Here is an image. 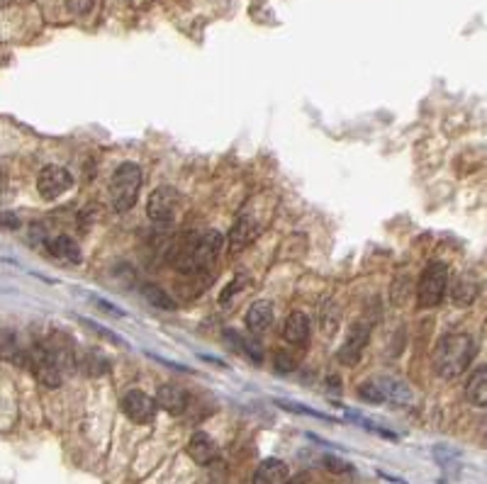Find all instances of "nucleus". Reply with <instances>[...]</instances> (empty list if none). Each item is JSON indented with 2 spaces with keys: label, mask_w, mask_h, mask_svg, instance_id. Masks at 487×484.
Segmentation results:
<instances>
[{
  "label": "nucleus",
  "mask_w": 487,
  "mask_h": 484,
  "mask_svg": "<svg viewBox=\"0 0 487 484\" xmlns=\"http://www.w3.org/2000/svg\"><path fill=\"white\" fill-rule=\"evenodd\" d=\"M475 341L468 334H446L434 348V370L446 380L461 377L475 358Z\"/></svg>",
  "instance_id": "nucleus-1"
},
{
  "label": "nucleus",
  "mask_w": 487,
  "mask_h": 484,
  "mask_svg": "<svg viewBox=\"0 0 487 484\" xmlns=\"http://www.w3.org/2000/svg\"><path fill=\"white\" fill-rule=\"evenodd\" d=\"M219 251H222V236L217 231H208L203 236L188 234L176 249L173 263L180 273H200L215 263Z\"/></svg>",
  "instance_id": "nucleus-2"
},
{
  "label": "nucleus",
  "mask_w": 487,
  "mask_h": 484,
  "mask_svg": "<svg viewBox=\"0 0 487 484\" xmlns=\"http://www.w3.org/2000/svg\"><path fill=\"white\" fill-rule=\"evenodd\" d=\"M144 180L141 166L134 161H125L115 168L110 178V205L115 212H130L139 197V187Z\"/></svg>",
  "instance_id": "nucleus-3"
},
{
  "label": "nucleus",
  "mask_w": 487,
  "mask_h": 484,
  "mask_svg": "<svg viewBox=\"0 0 487 484\" xmlns=\"http://www.w3.org/2000/svg\"><path fill=\"white\" fill-rule=\"evenodd\" d=\"M449 290V268L446 263H429L417 285V302L422 309H434L444 302Z\"/></svg>",
  "instance_id": "nucleus-4"
},
{
  "label": "nucleus",
  "mask_w": 487,
  "mask_h": 484,
  "mask_svg": "<svg viewBox=\"0 0 487 484\" xmlns=\"http://www.w3.org/2000/svg\"><path fill=\"white\" fill-rule=\"evenodd\" d=\"M27 368L32 370V375L37 377L39 384H44L47 389L61 387V368L54 360V355L49 353L47 345H32L27 353Z\"/></svg>",
  "instance_id": "nucleus-5"
},
{
  "label": "nucleus",
  "mask_w": 487,
  "mask_h": 484,
  "mask_svg": "<svg viewBox=\"0 0 487 484\" xmlns=\"http://www.w3.org/2000/svg\"><path fill=\"white\" fill-rule=\"evenodd\" d=\"M178 207H180L178 190L171 185H161L146 200V214L156 224H171L176 219V214H178Z\"/></svg>",
  "instance_id": "nucleus-6"
},
{
  "label": "nucleus",
  "mask_w": 487,
  "mask_h": 484,
  "mask_svg": "<svg viewBox=\"0 0 487 484\" xmlns=\"http://www.w3.org/2000/svg\"><path fill=\"white\" fill-rule=\"evenodd\" d=\"M71 187H73V175L63 166H47L37 175V192L49 202L59 200Z\"/></svg>",
  "instance_id": "nucleus-7"
},
{
  "label": "nucleus",
  "mask_w": 487,
  "mask_h": 484,
  "mask_svg": "<svg viewBox=\"0 0 487 484\" xmlns=\"http://www.w3.org/2000/svg\"><path fill=\"white\" fill-rule=\"evenodd\" d=\"M122 412L130 421L134 423H151L156 419V412H159V404H156L154 397H149L141 389H130V392L122 397Z\"/></svg>",
  "instance_id": "nucleus-8"
},
{
  "label": "nucleus",
  "mask_w": 487,
  "mask_h": 484,
  "mask_svg": "<svg viewBox=\"0 0 487 484\" xmlns=\"http://www.w3.org/2000/svg\"><path fill=\"white\" fill-rule=\"evenodd\" d=\"M368 338H371V326L366 322H358L356 326H351L346 341H343V345L339 348V360H341L343 365H348V368L356 365L358 360H361V353H363V348H366Z\"/></svg>",
  "instance_id": "nucleus-9"
},
{
  "label": "nucleus",
  "mask_w": 487,
  "mask_h": 484,
  "mask_svg": "<svg viewBox=\"0 0 487 484\" xmlns=\"http://www.w3.org/2000/svg\"><path fill=\"white\" fill-rule=\"evenodd\" d=\"M258 231H261L258 219H254V217L244 212V214L234 221L232 231H229V251H232V253H237V251L246 249V246H249L251 241L258 236Z\"/></svg>",
  "instance_id": "nucleus-10"
},
{
  "label": "nucleus",
  "mask_w": 487,
  "mask_h": 484,
  "mask_svg": "<svg viewBox=\"0 0 487 484\" xmlns=\"http://www.w3.org/2000/svg\"><path fill=\"white\" fill-rule=\"evenodd\" d=\"M27 353L29 350L20 343L17 334L10 329L0 331V358L10 365H17V368H27Z\"/></svg>",
  "instance_id": "nucleus-11"
},
{
  "label": "nucleus",
  "mask_w": 487,
  "mask_h": 484,
  "mask_svg": "<svg viewBox=\"0 0 487 484\" xmlns=\"http://www.w3.org/2000/svg\"><path fill=\"white\" fill-rule=\"evenodd\" d=\"M156 404H159V409H164V412L178 416V414H183L185 407H188V392H185L183 387H178V384H161L159 392H156Z\"/></svg>",
  "instance_id": "nucleus-12"
},
{
  "label": "nucleus",
  "mask_w": 487,
  "mask_h": 484,
  "mask_svg": "<svg viewBox=\"0 0 487 484\" xmlns=\"http://www.w3.org/2000/svg\"><path fill=\"white\" fill-rule=\"evenodd\" d=\"M185 451H188V455L193 458L198 465H210V462L217 458V446H215V441L205 431H195L193 436H190Z\"/></svg>",
  "instance_id": "nucleus-13"
},
{
  "label": "nucleus",
  "mask_w": 487,
  "mask_h": 484,
  "mask_svg": "<svg viewBox=\"0 0 487 484\" xmlns=\"http://www.w3.org/2000/svg\"><path fill=\"white\" fill-rule=\"evenodd\" d=\"M288 482V465L278 458H268L256 467L251 484H285Z\"/></svg>",
  "instance_id": "nucleus-14"
},
{
  "label": "nucleus",
  "mask_w": 487,
  "mask_h": 484,
  "mask_svg": "<svg viewBox=\"0 0 487 484\" xmlns=\"http://www.w3.org/2000/svg\"><path fill=\"white\" fill-rule=\"evenodd\" d=\"M283 336L288 343L293 345H304L312 336V326H309V319L304 312H293L288 319H285L283 326Z\"/></svg>",
  "instance_id": "nucleus-15"
},
{
  "label": "nucleus",
  "mask_w": 487,
  "mask_h": 484,
  "mask_svg": "<svg viewBox=\"0 0 487 484\" xmlns=\"http://www.w3.org/2000/svg\"><path fill=\"white\" fill-rule=\"evenodd\" d=\"M270 324H273V307H270V302L261 299V302L251 304L249 312H246V326H249L251 334L254 336L265 334L270 329Z\"/></svg>",
  "instance_id": "nucleus-16"
},
{
  "label": "nucleus",
  "mask_w": 487,
  "mask_h": 484,
  "mask_svg": "<svg viewBox=\"0 0 487 484\" xmlns=\"http://www.w3.org/2000/svg\"><path fill=\"white\" fill-rule=\"evenodd\" d=\"M465 399L475 407H487V365L475 370L465 382Z\"/></svg>",
  "instance_id": "nucleus-17"
},
{
  "label": "nucleus",
  "mask_w": 487,
  "mask_h": 484,
  "mask_svg": "<svg viewBox=\"0 0 487 484\" xmlns=\"http://www.w3.org/2000/svg\"><path fill=\"white\" fill-rule=\"evenodd\" d=\"M49 253L54 256V258L59 260H66V263H78L81 260V249H78V244L71 239V236H54L52 241H49Z\"/></svg>",
  "instance_id": "nucleus-18"
},
{
  "label": "nucleus",
  "mask_w": 487,
  "mask_h": 484,
  "mask_svg": "<svg viewBox=\"0 0 487 484\" xmlns=\"http://www.w3.org/2000/svg\"><path fill=\"white\" fill-rule=\"evenodd\" d=\"M378 384H380V389H382V394H385V399L387 402H392V404H410L412 402V392H410V387H407L402 380H395V377H380V380H376Z\"/></svg>",
  "instance_id": "nucleus-19"
},
{
  "label": "nucleus",
  "mask_w": 487,
  "mask_h": 484,
  "mask_svg": "<svg viewBox=\"0 0 487 484\" xmlns=\"http://www.w3.org/2000/svg\"><path fill=\"white\" fill-rule=\"evenodd\" d=\"M139 292H141V297H144L146 302L151 304V307L164 309V312H173V309H176L173 297H171V295L166 292V290H161V285H154V283H141Z\"/></svg>",
  "instance_id": "nucleus-20"
},
{
  "label": "nucleus",
  "mask_w": 487,
  "mask_h": 484,
  "mask_svg": "<svg viewBox=\"0 0 487 484\" xmlns=\"http://www.w3.org/2000/svg\"><path fill=\"white\" fill-rule=\"evenodd\" d=\"M76 363H78V368H81L86 375H91V377H98V375L110 370L107 358L102 353H98V350H86L81 358H76Z\"/></svg>",
  "instance_id": "nucleus-21"
},
{
  "label": "nucleus",
  "mask_w": 487,
  "mask_h": 484,
  "mask_svg": "<svg viewBox=\"0 0 487 484\" xmlns=\"http://www.w3.org/2000/svg\"><path fill=\"white\" fill-rule=\"evenodd\" d=\"M475 295H478V288H475L473 280L458 278L454 283V288H451V302H454L456 307H470Z\"/></svg>",
  "instance_id": "nucleus-22"
},
{
  "label": "nucleus",
  "mask_w": 487,
  "mask_h": 484,
  "mask_svg": "<svg viewBox=\"0 0 487 484\" xmlns=\"http://www.w3.org/2000/svg\"><path fill=\"white\" fill-rule=\"evenodd\" d=\"M358 397H361L366 404H382V402H387L385 394H382V389H380V384H378L376 380H366V382L358 387Z\"/></svg>",
  "instance_id": "nucleus-23"
},
{
  "label": "nucleus",
  "mask_w": 487,
  "mask_h": 484,
  "mask_svg": "<svg viewBox=\"0 0 487 484\" xmlns=\"http://www.w3.org/2000/svg\"><path fill=\"white\" fill-rule=\"evenodd\" d=\"M275 404H278L280 409H285V412L302 414V416H312V419H322V421H334L332 416H327V414L317 412V409L304 407V404H295V402H288V399H275Z\"/></svg>",
  "instance_id": "nucleus-24"
},
{
  "label": "nucleus",
  "mask_w": 487,
  "mask_h": 484,
  "mask_svg": "<svg viewBox=\"0 0 487 484\" xmlns=\"http://www.w3.org/2000/svg\"><path fill=\"white\" fill-rule=\"evenodd\" d=\"M83 324L88 326L91 331H95L98 336H102V338H107L110 343H115V345H127V341L122 338V336H117L115 331H110V329H105V326H98L95 322H91V319H81Z\"/></svg>",
  "instance_id": "nucleus-25"
},
{
  "label": "nucleus",
  "mask_w": 487,
  "mask_h": 484,
  "mask_svg": "<svg viewBox=\"0 0 487 484\" xmlns=\"http://www.w3.org/2000/svg\"><path fill=\"white\" fill-rule=\"evenodd\" d=\"M324 467H327L329 472H334V475H351V472H353L351 462L341 460V458H334V455L324 458Z\"/></svg>",
  "instance_id": "nucleus-26"
},
{
  "label": "nucleus",
  "mask_w": 487,
  "mask_h": 484,
  "mask_svg": "<svg viewBox=\"0 0 487 484\" xmlns=\"http://www.w3.org/2000/svg\"><path fill=\"white\" fill-rule=\"evenodd\" d=\"M246 283H249V275H237V278H234L232 283H229L227 288L222 290V295H219V302H222V304H224V302H229V299H232L234 295L242 292Z\"/></svg>",
  "instance_id": "nucleus-27"
},
{
  "label": "nucleus",
  "mask_w": 487,
  "mask_h": 484,
  "mask_svg": "<svg viewBox=\"0 0 487 484\" xmlns=\"http://www.w3.org/2000/svg\"><path fill=\"white\" fill-rule=\"evenodd\" d=\"M242 350L251 358V363H256V365L263 363V350H261V345L256 343V338H244L242 336Z\"/></svg>",
  "instance_id": "nucleus-28"
},
{
  "label": "nucleus",
  "mask_w": 487,
  "mask_h": 484,
  "mask_svg": "<svg viewBox=\"0 0 487 484\" xmlns=\"http://www.w3.org/2000/svg\"><path fill=\"white\" fill-rule=\"evenodd\" d=\"M66 5L73 15H88L95 5V0H66Z\"/></svg>",
  "instance_id": "nucleus-29"
},
{
  "label": "nucleus",
  "mask_w": 487,
  "mask_h": 484,
  "mask_svg": "<svg viewBox=\"0 0 487 484\" xmlns=\"http://www.w3.org/2000/svg\"><path fill=\"white\" fill-rule=\"evenodd\" d=\"M275 368H278L280 373H290V370L295 368L293 355H288V353H275Z\"/></svg>",
  "instance_id": "nucleus-30"
},
{
  "label": "nucleus",
  "mask_w": 487,
  "mask_h": 484,
  "mask_svg": "<svg viewBox=\"0 0 487 484\" xmlns=\"http://www.w3.org/2000/svg\"><path fill=\"white\" fill-rule=\"evenodd\" d=\"M93 302H95V307H98V309H105V312H110L112 317H127V314H125V309H117V307H112V302H107V299L93 297Z\"/></svg>",
  "instance_id": "nucleus-31"
},
{
  "label": "nucleus",
  "mask_w": 487,
  "mask_h": 484,
  "mask_svg": "<svg viewBox=\"0 0 487 484\" xmlns=\"http://www.w3.org/2000/svg\"><path fill=\"white\" fill-rule=\"evenodd\" d=\"M0 224L3 226H8V229H20V219L15 214H0Z\"/></svg>",
  "instance_id": "nucleus-32"
},
{
  "label": "nucleus",
  "mask_w": 487,
  "mask_h": 484,
  "mask_svg": "<svg viewBox=\"0 0 487 484\" xmlns=\"http://www.w3.org/2000/svg\"><path fill=\"white\" fill-rule=\"evenodd\" d=\"M285 484H312V477H309V475H297V477H293V480H288Z\"/></svg>",
  "instance_id": "nucleus-33"
},
{
  "label": "nucleus",
  "mask_w": 487,
  "mask_h": 484,
  "mask_svg": "<svg viewBox=\"0 0 487 484\" xmlns=\"http://www.w3.org/2000/svg\"><path fill=\"white\" fill-rule=\"evenodd\" d=\"M380 477H382V480H387V482H395V484H407L405 480H400V477H392V475H385V472H380Z\"/></svg>",
  "instance_id": "nucleus-34"
},
{
  "label": "nucleus",
  "mask_w": 487,
  "mask_h": 484,
  "mask_svg": "<svg viewBox=\"0 0 487 484\" xmlns=\"http://www.w3.org/2000/svg\"><path fill=\"white\" fill-rule=\"evenodd\" d=\"M5 190V173H3V168H0V192Z\"/></svg>",
  "instance_id": "nucleus-35"
}]
</instances>
